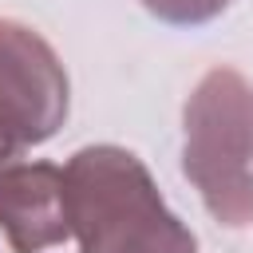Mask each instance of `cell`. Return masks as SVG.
I'll list each match as a JSON object with an SVG mask.
<instances>
[{"instance_id": "7a4b0ae2", "label": "cell", "mask_w": 253, "mask_h": 253, "mask_svg": "<svg viewBox=\"0 0 253 253\" xmlns=\"http://www.w3.org/2000/svg\"><path fill=\"white\" fill-rule=\"evenodd\" d=\"M182 170L213 221L253 225V83L237 67H210L182 107Z\"/></svg>"}, {"instance_id": "5b68a950", "label": "cell", "mask_w": 253, "mask_h": 253, "mask_svg": "<svg viewBox=\"0 0 253 253\" xmlns=\"http://www.w3.org/2000/svg\"><path fill=\"white\" fill-rule=\"evenodd\" d=\"M142 8L166 24H206L229 8V0H142Z\"/></svg>"}, {"instance_id": "3957f363", "label": "cell", "mask_w": 253, "mask_h": 253, "mask_svg": "<svg viewBox=\"0 0 253 253\" xmlns=\"http://www.w3.org/2000/svg\"><path fill=\"white\" fill-rule=\"evenodd\" d=\"M71 87L51 43L0 16V166L47 142L67 119Z\"/></svg>"}, {"instance_id": "277c9868", "label": "cell", "mask_w": 253, "mask_h": 253, "mask_svg": "<svg viewBox=\"0 0 253 253\" xmlns=\"http://www.w3.org/2000/svg\"><path fill=\"white\" fill-rule=\"evenodd\" d=\"M0 233L12 253H43L71 237L67 182L51 162L0 166Z\"/></svg>"}, {"instance_id": "6da1fadb", "label": "cell", "mask_w": 253, "mask_h": 253, "mask_svg": "<svg viewBox=\"0 0 253 253\" xmlns=\"http://www.w3.org/2000/svg\"><path fill=\"white\" fill-rule=\"evenodd\" d=\"M67 221L79 253H198L190 225L162 202L146 162L99 142L63 166Z\"/></svg>"}]
</instances>
